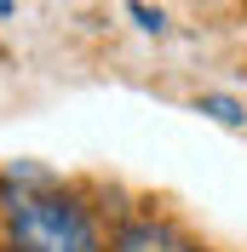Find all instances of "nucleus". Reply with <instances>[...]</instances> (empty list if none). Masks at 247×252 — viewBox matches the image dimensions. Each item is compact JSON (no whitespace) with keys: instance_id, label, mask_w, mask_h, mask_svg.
Listing matches in <instances>:
<instances>
[{"instance_id":"7ed1b4c3","label":"nucleus","mask_w":247,"mask_h":252,"mask_svg":"<svg viewBox=\"0 0 247 252\" xmlns=\"http://www.w3.org/2000/svg\"><path fill=\"white\" fill-rule=\"evenodd\" d=\"M196 109L207 115V121H218V126H247V103H242V97H230V92H201Z\"/></svg>"},{"instance_id":"20e7f679","label":"nucleus","mask_w":247,"mask_h":252,"mask_svg":"<svg viewBox=\"0 0 247 252\" xmlns=\"http://www.w3.org/2000/svg\"><path fill=\"white\" fill-rule=\"evenodd\" d=\"M132 17H138V29H150V34H161V29H167V17H161V12H150L144 0H132Z\"/></svg>"},{"instance_id":"f03ea898","label":"nucleus","mask_w":247,"mask_h":252,"mask_svg":"<svg viewBox=\"0 0 247 252\" xmlns=\"http://www.w3.org/2000/svg\"><path fill=\"white\" fill-rule=\"evenodd\" d=\"M115 252H201V241L184 235L167 218H138V223H126L115 235Z\"/></svg>"},{"instance_id":"f257e3e1","label":"nucleus","mask_w":247,"mask_h":252,"mask_svg":"<svg viewBox=\"0 0 247 252\" xmlns=\"http://www.w3.org/2000/svg\"><path fill=\"white\" fill-rule=\"evenodd\" d=\"M6 252H104L92 206L58 184L6 195Z\"/></svg>"}]
</instances>
